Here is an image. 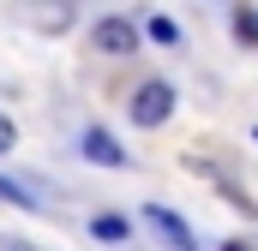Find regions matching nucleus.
<instances>
[{"instance_id":"nucleus-1","label":"nucleus","mask_w":258,"mask_h":251,"mask_svg":"<svg viewBox=\"0 0 258 251\" xmlns=\"http://www.w3.org/2000/svg\"><path fill=\"white\" fill-rule=\"evenodd\" d=\"M174 114V84L168 78H144L132 90V126H162Z\"/></svg>"},{"instance_id":"nucleus-2","label":"nucleus","mask_w":258,"mask_h":251,"mask_svg":"<svg viewBox=\"0 0 258 251\" xmlns=\"http://www.w3.org/2000/svg\"><path fill=\"white\" fill-rule=\"evenodd\" d=\"M144 221H150V233L162 239V245H174V251H192V227L174 215V209H162V203H144Z\"/></svg>"},{"instance_id":"nucleus-3","label":"nucleus","mask_w":258,"mask_h":251,"mask_svg":"<svg viewBox=\"0 0 258 251\" xmlns=\"http://www.w3.org/2000/svg\"><path fill=\"white\" fill-rule=\"evenodd\" d=\"M90 42L102 54H132L138 48V24H126V18H96L90 24Z\"/></svg>"},{"instance_id":"nucleus-4","label":"nucleus","mask_w":258,"mask_h":251,"mask_svg":"<svg viewBox=\"0 0 258 251\" xmlns=\"http://www.w3.org/2000/svg\"><path fill=\"white\" fill-rule=\"evenodd\" d=\"M18 12H24L42 36H60L66 24H72V0H18Z\"/></svg>"},{"instance_id":"nucleus-5","label":"nucleus","mask_w":258,"mask_h":251,"mask_svg":"<svg viewBox=\"0 0 258 251\" xmlns=\"http://www.w3.org/2000/svg\"><path fill=\"white\" fill-rule=\"evenodd\" d=\"M84 156H90V162H102V168H126V150H120L102 126H84Z\"/></svg>"},{"instance_id":"nucleus-6","label":"nucleus","mask_w":258,"mask_h":251,"mask_svg":"<svg viewBox=\"0 0 258 251\" xmlns=\"http://www.w3.org/2000/svg\"><path fill=\"white\" fill-rule=\"evenodd\" d=\"M0 197L18 203V209H42V203H48V191L30 186V180H18V174H0Z\"/></svg>"},{"instance_id":"nucleus-7","label":"nucleus","mask_w":258,"mask_h":251,"mask_svg":"<svg viewBox=\"0 0 258 251\" xmlns=\"http://www.w3.org/2000/svg\"><path fill=\"white\" fill-rule=\"evenodd\" d=\"M90 233H96V239H108V245H120V239L132 233V227L120 221V215H96V221H90Z\"/></svg>"},{"instance_id":"nucleus-8","label":"nucleus","mask_w":258,"mask_h":251,"mask_svg":"<svg viewBox=\"0 0 258 251\" xmlns=\"http://www.w3.org/2000/svg\"><path fill=\"white\" fill-rule=\"evenodd\" d=\"M234 36H240L246 48H258V12L252 6H234Z\"/></svg>"},{"instance_id":"nucleus-9","label":"nucleus","mask_w":258,"mask_h":251,"mask_svg":"<svg viewBox=\"0 0 258 251\" xmlns=\"http://www.w3.org/2000/svg\"><path fill=\"white\" fill-rule=\"evenodd\" d=\"M144 30H150V42H162V48H174V42H180V24H174V18H162V12H156Z\"/></svg>"},{"instance_id":"nucleus-10","label":"nucleus","mask_w":258,"mask_h":251,"mask_svg":"<svg viewBox=\"0 0 258 251\" xmlns=\"http://www.w3.org/2000/svg\"><path fill=\"white\" fill-rule=\"evenodd\" d=\"M12 144H18V132H12V120H6V114H0V156H6Z\"/></svg>"},{"instance_id":"nucleus-11","label":"nucleus","mask_w":258,"mask_h":251,"mask_svg":"<svg viewBox=\"0 0 258 251\" xmlns=\"http://www.w3.org/2000/svg\"><path fill=\"white\" fill-rule=\"evenodd\" d=\"M222 251H258L252 239H222Z\"/></svg>"},{"instance_id":"nucleus-12","label":"nucleus","mask_w":258,"mask_h":251,"mask_svg":"<svg viewBox=\"0 0 258 251\" xmlns=\"http://www.w3.org/2000/svg\"><path fill=\"white\" fill-rule=\"evenodd\" d=\"M0 251H36V245H24V239H0Z\"/></svg>"}]
</instances>
